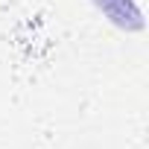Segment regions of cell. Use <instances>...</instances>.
Here are the masks:
<instances>
[{"label": "cell", "instance_id": "cell-1", "mask_svg": "<svg viewBox=\"0 0 149 149\" xmlns=\"http://www.w3.org/2000/svg\"><path fill=\"white\" fill-rule=\"evenodd\" d=\"M91 6L120 32H143L146 18L137 0H91Z\"/></svg>", "mask_w": 149, "mask_h": 149}]
</instances>
